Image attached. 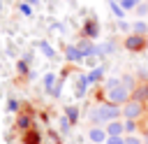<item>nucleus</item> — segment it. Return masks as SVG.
<instances>
[{
  "label": "nucleus",
  "instance_id": "obj_6",
  "mask_svg": "<svg viewBox=\"0 0 148 144\" xmlns=\"http://www.w3.org/2000/svg\"><path fill=\"white\" fill-rule=\"evenodd\" d=\"M76 46H79V51L83 53V58H88V56H95V53H99V46H97V44H92L90 39H81V42H79Z\"/></svg>",
  "mask_w": 148,
  "mask_h": 144
},
{
  "label": "nucleus",
  "instance_id": "obj_3",
  "mask_svg": "<svg viewBox=\"0 0 148 144\" xmlns=\"http://www.w3.org/2000/svg\"><path fill=\"white\" fill-rule=\"evenodd\" d=\"M143 100H139V98H130L125 105H123V116L125 118H132V121H136V118H141L143 116Z\"/></svg>",
  "mask_w": 148,
  "mask_h": 144
},
{
  "label": "nucleus",
  "instance_id": "obj_7",
  "mask_svg": "<svg viewBox=\"0 0 148 144\" xmlns=\"http://www.w3.org/2000/svg\"><path fill=\"white\" fill-rule=\"evenodd\" d=\"M106 132H109V137H123L125 123H120L118 118H116V121H109V123H106Z\"/></svg>",
  "mask_w": 148,
  "mask_h": 144
},
{
  "label": "nucleus",
  "instance_id": "obj_13",
  "mask_svg": "<svg viewBox=\"0 0 148 144\" xmlns=\"http://www.w3.org/2000/svg\"><path fill=\"white\" fill-rule=\"evenodd\" d=\"M65 114H67V118L72 123H76V118H79V109L76 107H65Z\"/></svg>",
  "mask_w": 148,
  "mask_h": 144
},
{
  "label": "nucleus",
  "instance_id": "obj_1",
  "mask_svg": "<svg viewBox=\"0 0 148 144\" xmlns=\"http://www.w3.org/2000/svg\"><path fill=\"white\" fill-rule=\"evenodd\" d=\"M118 116H123V105H113V102L95 105V107H90V111H88V118H90V123H92V125L116 121Z\"/></svg>",
  "mask_w": 148,
  "mask_h": 144
},
{
  "label": "nucleus",
  "instance_id": "obj_9",
  "mask_svg": "<svg viewBox=\"0 0 148 144\" xmlns=\"http://www.w3.org/2000/svg\"><path fill=\"white\" fill-rule=\"evenodd\" d=\"M90 81H88V77H81L79 79V86H76V98H83L86 95V86H88Z\"/></svg>",
  "mask_w": 148,
  "mask_h": 144
},
{
  "label": "nucleus",
  "instance_id": "obj_18",
  "mask_svg": "<svg viewBox=\"0 0 148 144\" xmlns=\"http://www.w3.org/2000/svg\"><path fill=\"white\" fill-rule=\"evenodd\" d=\"M120 79H123V84H125L127 88H132V91H134V79H132V77H127V74H125V77H120Z\"/></svg>",
  "mask_w": 148,
  "mask_h": 144
},
{
  "label": "nucleus",
  "instance_id": "obj_17",
  "mask_svg": "<svg viewBox=\"0 0 148 144\" xmlns=\"http://www.w3.org/2000/svg\"><path fill=\"white\" fill-rule=\"evenodd\" d=\"M39 49H42V51H44V53H46L49 58H53V49H51V46H49L46 42H39Z\"/></svg>",
  "mask_w": 148,
  "mask_h": 144
},
{
  "label": "nucleus",
  "instance_id": "obj_25",
  "mask_svg": "<svg viewBox=\"0 0 148 144\" xmlns=\"http://www.w3.org/2000/svg\"><path fill=\"white\" fill-rule=\"evenodd\" d=\"M18 107H16V100H9V111H16Z\"/></svg>",
  "mask_w": 148,
  "mask_h": 144
},
{
  "label": "nucleus",
  "instance_id": "obj_22",
  "mask_svg": "<svg viewBox=\"0 0 148 144\" xmlns=\"http://www.w3.org/2000/svg\"><path fill=\"white\" fill-rule=\"evenodd\" d=\"M106 144H125V139H123V137H109Z\"/></svg>",
  "mask_w": 148,
  "mask_h": 144
},
{
  "label": "nucleus",
  "instance_id": "obj_20",
  "mask_svg": "<svg viewBox=\"0 0 148 144\" xmlns=\"http://www.w3.org/2000/svg\"><path fill=\"white\" fill-rule=\"evenodd\" d=\"M49 95H53V98H58V95H60V81H56V86L49 91Z\"/></svg>",
  "mask_w": 148,
  "mask_h": 144
},
{
  "label": "nucleus",
  "instance_id": "obj_10",
  "mask_svg": "<svg viewBox=\"0 0 148 144\" xmlns=\"http://www.w3.org/2000/svg\"><path fill=\"white\" fill-rule=\"evenodd\" d=\"M109 5H111V12H113V14L118 16V19H123V16H125V9L120 7V2H118V0H111Z\"/></svg>",
  "mask_w": 148,
  "mask_h": 144
},
{
  "label": "nucleus",
  "instance_id": "obj_26",
  "mask_svg": "<svg viewBox=\"0 0 148 144\" xmlns=\"http://www.w3.org/2000/svg\"><path fill=\"white\" fill-rule=\"evenodd\" d=\"M146 142H148V130H146Z\"/></svg>",
  "mask_w": 148,
  "mask_h": 144
},
{
  "label": "nucleus",
  "instance_id": "obj_15",
  "mask_svg": "<svg viewBox=\"0 0 148 144\" xmlns=\"http://www.w3.org/2000/svg\"><path fill=\"white\" fill-rule=\"evenodd\" d=\"M134 130H136V121L127 118V121H125V132H127V135H134Z\"/></svg>",
  "mask_w": 148,
  "mask_h": 144
},
{
  "label": "nucleus",
  "instance_id": "obj_4",
  "mask_svg": "<svg viewBox=\"0 0 148 144\" xmlns=\"http://www.w3.org/2000/svg\"><path fill=\"white\" fill-rule=\"evenodd\" d=\"M143 46H146V37L141 33H130V37L125 39V49L130 51H141Z\"/></svg>",
  "mask_w": 148,
  "mask_h": 144
},
{
  "label": "nucleus",
  "instance_id": "obj_8",
  "mask_svg": "<svg viewBox=\"0 0 148 144\" xmlns=\"http://www.w3.org/2000/svg\"><path fill=\"white\" fill-rule=\"evenodd\" d=\"M65 56H67V60H74V63H81V60H83V53L79 51L76 44H69L67 51H65Z\"/></svg>",
  "mask_w": 148,
  "mask_h": 144
},
{
  "label": "nucleus",
  "instance_id": "obj_24",
  "mask_svg": "<svg viewBox=\"0 0 148 144\" xmlns=\"http://www.w3.org/2000/svg\"><path fill=\"white\" fill-rule=\"evenodd\" d=\"M21 12H23V14H30V5H28V2H25V5H21Z\"/></svg>",
  "mask_w": 148,
  "mask_h": 144
},
{
  "label": "nucleus",
  "instance_id": "obj_5",
  "mask_svg": "<svg viewBox=\"0 0 148 144\" xmlns=\"http://www.w3.org/2000/svg\"><path fill=\"white\" fill-rule=\"evenodd\" d=\"M88 137H90L92 144H102V142L109 139V132H106V128H102V125H92V128L88 130Z\"/></svg>",
  "mask_w": 148,
  "mask_h": 144
},
{
  "label": "nucleus",
  "instance_id": "obj_23",
  "mask_svg": "<svg viewBox=\"0 0 148 144\" xmlns=\"http://www.w3.org/2000/svg\"><path fill=\"white\" fill-rule=\"evenodd\" d=\"M18 125L25 128V125H28V116H18Z\"/></svg>",
  "mask_w": 148,
  "mask_h": 144
},
{
  "label": "nucleus",
  "instance_id": "obj_16",
  "mask_svg": "<svg viewBox=\"0 0 148 144\" xmlns=\"http://www.w3.org/2000/svg\"><path fill=\"white\" fill-rule=\"evenodd\" d=\"M132 28H134V30H136V33H141V35H143V33H146V30H148V26H146V23H143V21H136V23H134V26H132Z\"/></svg>",
  "mask_w": 148,
  "mask_h": 144
},
{
  "label": "nucleus",
  "instance_id": "obj_21",
  "mask_svg": "<svg viewBox=\"0 0 148 144\" xmlns=\"http://www.w3.org/2000/svg\"><path fill=\"white\" fill-rule=\"evenodd\" d=\"M136 12L143 16V14H148V2H139V7H136Z\"/></svg>",
  "mask_w": 148,
  "mask_h": 144
},
{
  "label": "nucleus",
  "instance_id": "obj_14",
  "mask_svg": "<svg viewBox=\"0 0 148 144\" xmlns=\"http://www.w3.org/2000/svg\"><path fill=\"white\" fill-rule=\"evenodd\" d=\"M44 86H46V91H51L56 86V74H46L44 77Z\"/></svg>",
  "mask_w": 148,
  "mask_h": 144
},
{
  "label": "nucleus",
  "instance_id": "obj_12",
  "mask_svg": "<svg viewBox=\"0 0 148 144\" xmlns=\"http://www.w3.org/2000/svg\"><path fill=\"white\" fill-rule=\"evenodd\" d=\"M139 2H141V0H120V7H123L125 12H130V9H136Z\"/></svg>",
  "mask_w": 148,
  "mask_h": 144
},
{
  "label": "nucleus",
  "instance_id": "obj_2",
  "mask_svg": "<svg viewBox=\"0 0 148 144\" xmlns=\"http://www.w3.org/2000/svg\"><path fill=\"white\" fill-rule=\"evenodd\" d=\"M104 93H106V100H109V102H113V105H125V102L130 100V95H132V88H127V86L123 84V79L113 77V79L106 81Z\"/></svg>",
  "mask_w": 148,
  "mask_h": 144
},
{
  "label": "nucleus",
  "instance_id": "obj_27",
  "mask_svg": "<svg viewBox=\"0 0 148 144\" xmlns=\"http://www.w3.org/2000/svg\"><path fill=\"white\" fill-rule=\"evenodd\" d=\"M118 2H120V0H118Z\"/></svg>",
  "mask_w": 148,
  "mask_h": 144
},
{
  "label": "nucleus",
  "instance_id": "obj_19",
  "mask_svg": "<svg viewBox=\"0 0 148 144\" xmlns=\"http://www.w3.org/2000/svg\"><path fill=\"white\" fill-rule=\"evenodd\" d=\"M125 144H141V139H139L136 135H127V137H125Z\"/></svg>",
  "mask_w": 148,
  "mask_h": 144
},
{
  "label": "nucleus",
  "instance_id": "obj_11",
  "mask_svg": "<svg viewBox=\"0 0 148 144\" xmlns=\"http://www.w3.org/2000/svg\"><path fill=\"white\" fill-rule=\"evenodd\" d=\"M102 74H104V67H97V70H92V72L88 74V81H90V84H95V81H99V79H102Z\"/></svg>",
  "mask_w": 148,
  "mask_h": 144
}]
</instances>
